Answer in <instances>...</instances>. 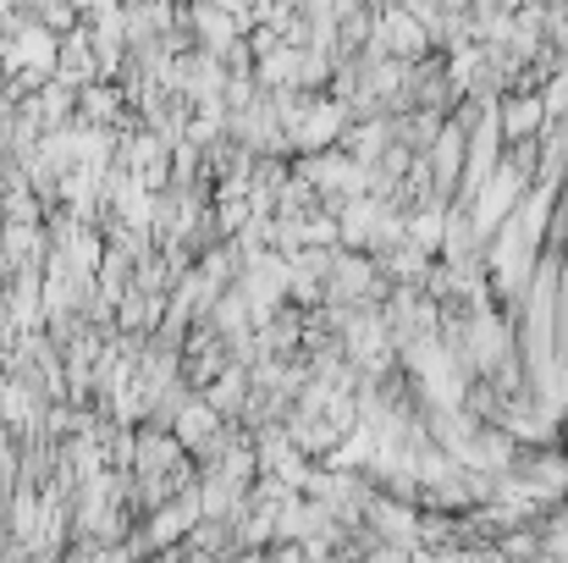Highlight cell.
Masks as SVG:
<instances>
[{
	"instance_id": "277c9868",
	"label": "cell",
	"mask_w": 568,
	"mask_h": 563,
	"mask_svg": "<svg viewBox=\"0 0 568 563\" xmlns=\"http://www.w3.org/2000/svg\"><path fill=\"white\" fill-rule=\"evenodd\" d=\"M221 431H226V425H221V414H215L204 398H193L189 409L178 414V425H172V436H178V442H189L193 453H204V448H210Z\"/></svg>"
},
{
	"instance_id": "52a82bcc",
	"label": "cell",
	"mask_w": 568,
	"mask_h": 563,
	"mask_svg": "<svg viewBox=\"0 0 568 563\" xmlns=\"http://www.w3.org/2000/svg\"><path fill=\"white\" fill-rule=\"evenodd\" d=\"M39 22H44V33H50V28H72V11H67V6H44Z\"/></svg>"
},
{
	"instance_id": "3957f363",
	"label": "cell",
	"mask_w": 568,
	"mask_h": 563,
	"mask_svg": "<svg viewBox=\"0 0 568 563\" xmlns=\"http://www.w3.org/2000/svg\"><path fill=\"white\" fill-rule=\"evenodd\" d=\"M430 167H436V199L453 188V178H464V167H469V133H464L458 122H447V128L436 133V144H430Z\"/></svg>"
},
{
	"instance_id": "6da1fadb",
	"label": "cell",
	"mask_w": 568,
	"mask_h": 563,
	"mask_svg": "<svg viewBox=\"0 0 568 563\" xmlns=\"http://www.w3.org/2000/svg\"><path fill=\"white\" fill-rule=\"evenodd\" d=\"M430 33L419 28L414 11H381L376 17V56H419Z\"/></svg>"
},
{
	"instance_id": "8992f818",
	"label": "cell",
	"mask_w": 568,
	"mask_h": 563,
	"mask_svg": "<svg viewBox=\"0 0 568 563\" xmlns=\"http://www.w3.org/2000/svg\"><path fill=\"white\" fill-rule=\"evenodd\" d=\"M116 105H122V94H116L111 83H89V89H78V111H83L78 122H83V128H94V122H100V128H111Z\"/></svg>"
},
{
	"instance_id": "7a4b0ae2",
	"label": "cell",
	"mask_w": 568,
	"mask_h": 563,
	"mask_svg": "<svg viewBox=\"0 0 568 563\" xmlns=\"http://www.w3.org/2000/svg\"><path fill=\"white\" fill-rule=\"evenodd\" d=\"M371 525L386 536V547H397V553H414V547H419V520H414V509L397 503V497H376V503H371Z\"/></svg>"
},
{
	"instance_id": "5b68a950",
	"label": "cell",
	"mask_w": 568,
	"mask_h": 563,
	"mask_svg": "<svg viewBox=\"0 0 568 563\" xmlns=\"http://www.w3.org/2000/svg\"><path fill=\"white\" fill-rule=\"evenodd\" d=\"M497 122H503L508 139H536V128L547 122V100H541V94H519V100H508V105L497 111Z\"/></svg>"
}]
</instances>
